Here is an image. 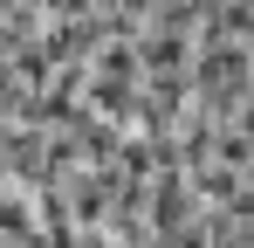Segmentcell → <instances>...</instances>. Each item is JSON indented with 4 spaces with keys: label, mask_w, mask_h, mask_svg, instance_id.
<instances>
[{
    "label": "cell",
    "mask_w": 254,
    "mask_h": 248,
    "mask_svg": "<svg viewBox=\"0 0 254 248\" xmlns=\"http://www.w3.org/2000/svg\"><path fill=\"white\" fill-rule=\"evenodd\" d=\"M7 186H14V179H7V165H0V193H7Z\"/></svg>",
    "instance_id": "6da1fadb"
}]
</instances>
